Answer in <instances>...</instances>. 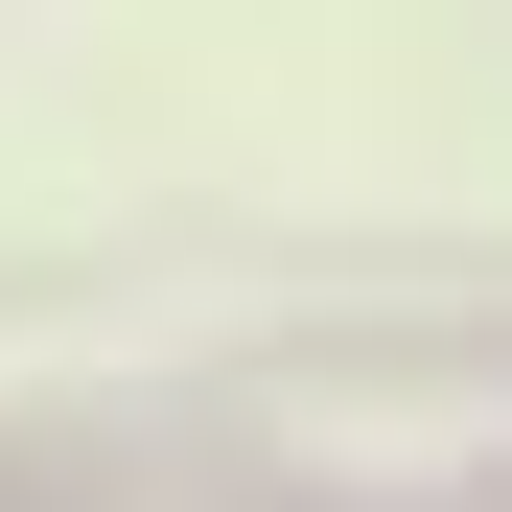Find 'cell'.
Masks as SVG:
<instances>
[]
</instances>
